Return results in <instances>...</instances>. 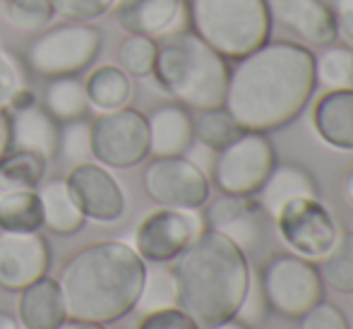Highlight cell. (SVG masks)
Instances as JSON below:
<instances>
[{
  "mask_svg": "<svg viewBox=\"0 0 353 329\" xmlns=\"http://www.w3.org/2000/svg\"><path fill=\"white\" fill-rule=\"evenodd\" d=\"M92 157L106 168H132L149 157L147 116L123 106L92 123Z\"/></svg>",
  "mask_w": 353,
  "mask_h": 329,
  "instance_id": "9",
  "label": "cell"
},
{
  "mask_svg": "<svg viewBox=\"0 0 353 329\" xmlns=\"http://www.w3.org/2000/svg\"><path fill=\"white\" fill-rule=\"evenodd\" d=\"M51 269V248L41 231H0V288L22 291Z\"/></svg>",
  "mask_w": 353,
  "mask_h": 329,
  "instance_id": "14",
  "label": "cell"
},
{
  "mask_svg": "<svg viewBox=\"0 0 353 329\" xmlns=\"http://www.w3.org/2000/svg\"><path fill=\"white\" fill-rule=\"evenodd\" d=\"M43 108H46L58 123H70V121L82 118L89 108L84 82L77 74H74V77L51 79L46 87V94H43Z\"/></svg>",
  "mask_w": 353,
  "mask_h": 329,
  "instance_id": "27",
  "label": "cell"
},
{
  "mask_svg": "<svg viewBox=\"0 0 353 329\" xmlns=\"http://www.w3.org/2000/svg\"><path fill=\"white\" fill-rule=\"evenodd\" d=\"M157 63V39L140 37V34H128L118 46V68L128 77H149Z\"/></svg>",
  "mask_w": 353,
  "mask_h": 329,
  "instance_id": "33",
  "label": "cell"
},
{
  "mask_svg": "<svg viewBox=\"0 0 353 329\" xmlns=\"http://www.w3.org/2000/svg\"><path fill=\"white\" fill-rule=\"evenodd\" d=\"M46 159L24 149H10L0 159V195L14 190H37L46 176Z\"/></svg>",
  "mask_w": 353,
  "mask_h": 329,
  "instance_id": "25",
  "label": "cell"
},
{
  "mask_svg": "<svg viewBox=\"0 0 353 329\" xmlns=\"http://www.w3.org/2000/svg\"><path fill=\"white\" fill-rule=\"evenodd\" d=\"M101 32L89 22H65L43 29L27 48V66L39 77H74L94 66L101 51Z\"/></svg>",
  "mask_w": 353,
  "mask_h": 329,
  "instance_id": "6",
  "label": "cell"
},
{
  "mask_svg": "<svg viewBox=\"0 0 353 329\" xmlns=\"http://www.w3.org/2000/svg\"><path fill=\"white\" fill-rule=\"evenodd\" d=\"M58 142H61V126L46 108L32 103L10 116V149L34 152L51 161L58 154Z\"/></svg>",
  "mask_w": 353,
  "mask_h": 329,
  "instance_id": "20",
  "label": "cell"
},
{
  "mask_svg": "<svg viewBox=\"0 0 353 329\" xmlns=\"http://www.w3.org/2000/svg\"><path fill=\"white\" fill-rule=\"evenodd\" d=\"M267 308L286 320H301L310 308L325 301L320 269L298 255H274L260 274Z\"/></svg>",
  "mask_w": 353,
  "mask_h": 329,
  "instance_id": "8",
  "label": "cell"
},
{
  "mask_svg": "<svg viewBox=\"0 0 353 329\" xmlns=\"http://www.w3.org/2000/svg\"><path fill=\"white\" fill-rule=\"evenodd\" d=\"M312 126L325 144L353 152V89L322 94L312 106Z\"/></svg>",
  "mask_w": 353,
  "mask_h": 329,
  "instance_id": "22",
  "label": "cell"
},
{
  "mask_svg": "<svg viewBox=\"0 0 353 329\" xmlns=\"http://www.w3.org/2000/svg\"><path fill=\"white\" fill-rule=\"evenodd\" d=\"M276 166V152L272 139L265 132L243 130L214 154L212 181L221 195L255 197L262 183Z\"/></svg>",
  "mask_w": 353,
  "mask_h": 329,
  "instance_id": "7",
  "label": "cell"
},
{
  "mask_svg": "<svg viewBox=\"0 0 353 329\" xmlns=\"http://www.w3.org/2000/svg\"><path fill=\"white\" fill-rule=\"evenodd\" d=\"M265 308H267V301H265V293H262L260 279L250 274V286H248L245 301H243L236 317L245 322L248 327H252L255 322H265Z\"/></svg>",
  "mask_w": 353,
  "mask_h": 329,
  "instance_id": "38",
  "label": "cell"
},
{
  "mask_svg": "<svg viewBox=\"0 0 353 329\" xmlns=\"http://www.w3.org/2000/svg\"><path fill=\"white\" fill-rule=\"evenodd\" d=\"M149 154L152 157H185L195 144L192 116L181 103H163L147 116Z\"/></svg>",
  "mask_w": 353,
  "mask_h": 329,
  "instance_id": "18",
  "label": "cell"
},
{
  "mask_svg": "<svg viewBox=\"0 0 353 329\" xmlns=\"http://www.w3.org/2000/svg\"><path fill=\"white\" fill-rule=\"evenodd\" d=\"M322 283L332 291L351 296L353 293V231H344L336 236L334 246L320 257Z\"/></svg>",
  "mask_w": 353,
  "mask_h": 329,
  "instance_id": "28",
  "label": "cell"
},
{
  "mask_svg": "<svg viewBox=\"0 0 353 329\" xmlns=\"http://www.w3.org/2000/svg\"><path fill=\"white\" fill-rule=\"evenodd\" d=\"M51 5L68 22H92L113 10L116 0H51Z\"/></svg>",
  "mask_w": 353,
  "mask_h": 329,
  "instance_id": "35",
  "label": "cell"
},
{
  "mask_svg": "<svg viewBox=\"0 0 353 329\" xmlns=\"http://www.w3.org/2000/svg\"><path fill=\"white\" fill-rule=\"evenodd\" d=\"M315 82L325 92L353 89V48L344 43H327L315 53Z\"/></svg>",
  "mask_w": 353,
  "mask_h": 329,
  "instance_id": "29",
  "label": "cell"
},
{
  "mask_svg": "<svg viewBox=\"0 0 353 329\" xmlns=\"http://www.w3.org/2000/svg\"><path fill=\"white\" fill-rule=\"evenodd\" d=\"M65 183L74 204L89 221L113 223L125 214V192L121 183L99 161H84L72 166Z\"/></svg>",
  "mask_w": 353,
  "mask_h": 329,
  "instance_id": "13",
  "label": "cell"
},
{
  "mask_svg": "<svg viewBox=\"0 0 353 329\" xmlns=\"http://www.w3.org/2000/svg\"><path fill=\"white\" fill-rule=\"evenodd\" d=\"M137 329H202L181 308H166V310H154L142 317Z\"/></svg>",
  "mask_w": 353,
  "mask_h": 329,
  "instance_id": "37",
  "label": "cell"
},
{
  "mask_svg": "<svg viewBox=\"0 0 353 329\" xmlns=\"http://www.w3.org/2000/svg\"><path fill=\"white\" fill-rule=\"evenodd\" d=\"M56 329H108L106 325H97V322H87V320H72L68 317L65 322H61Z\"/></svg>",
  "mask_w": 353,
  "mask_h": 329,
  "instance_id": "42",
  "label": "cell"
},
{
  "mask_svg": "<svg viewBox=\"0 0 353 329\" xmlns=\"http://www.w3.org/2000/svg\"><path fill=\"white\" fill-rule=\"evenodd\" d=\"M296 197H320V186L305 166L293 161H276V166L272 168V173L255 195L265 214L272 219L279 214L283 204Z\"/></svg>",
  "mask_w": 353,
  "mask_h": 329,
  "instance_id": "21",
  "label": "cell"
},
{
  "mask_svg": "<svg viewBox=\"0 0 353 329\" xmlns=\"http://www.w3.org/2000/svg\"><path fill=\"white\" fill-rule=\"evenodd\" d=\"M207 228L200 209L161 207L147 214L135 233V250L149 264L173 262Z\"/></svg>",
  "mask_w": 353,
  "mask_h": 329,
  "instance_id": "11",
  "label": "cell"
},
{
  "mask_svg": "<svg viewBox=\"0 0 353 329\" xmlns=\"http://www.w3.org/2000/svg\"><path fill=\"white\" fill-rule=\"evenodd\" d=\"M41 228L43 214L37 190H14L0 195V231L34 233Z\"/></svg>",
  "mask_w": 353,
  "mask_h": 329,
  "instance_id": "26",
  "label": "cell"
},
{
  "mask_svg": "<svg viewBox=\"0 0 353 329\" xmlns=\"http://www.w3.org/2000/svg\"><path fill=\"white\" fill-rule=\"evenodd\" d=\"M192 132H195V142L202 147L219 152L226 144H231L238 134L243 132V128L236 123V118L226 111L223 106L216 108H207L200 111L192 118Z\"/></svg>",
  "mask_w": 353,
  "mask_h": 329,
  "instance_id": "30",
  "label": "cell"
},
{
  "mask_svg": "<svg viewBox=\"0 0 353 329\" xmlns=\"http://www.w3.org/2000/svg\"><path fill=\"white\" fill-rule=\"evenodd\" d=\"M178 308L202 329L238 315L250 286L248 257L236 243L205 228L173 260Z\"/></svg>",
  "mask_w": 353,
  "mask_h": 329,
  "instance_id": "3",
  "label": "cell"
},
{
  "mask_svg": "<svg viewBox=\"0 0 353 329\" xmlns=\"http://www.w3.org/2000/svg\"><path fill=\"white\" fill-rule=\"evenodd\" d=\"M142 186L149 199L171 209H202L210 199V178L188 157H154Z\"/></svg>",
  "mask_w": 353,
  "mask_h": 329,
  "instance_id": "10",
  "label": "cell"
},
{
  "mask_svg": "<svg viewBox=\"0 0 353 329\" xmlns=\"http://www.w3.org/2000/svg\"><path fill=\"white\" fill-rule=\"evenodd\" d=\"M332 17H334L336 39L344 46L353 48V0H332Z\"/></svg>",
  "mask_w": 353,
  "mask_h": 329,
  "instance_id": "40",
  "label": "cell"
},
{
  "mask_svg": "<svg viewBox=\"0 0 353 329\" xmlns=\"http://www.w3.org/2000/svg\"><path fill=\"white\" fill-rule=\"evenodd\" d=\"M205 223L248 252L260 246L265 236V209L255 197L221 195L207 207Z\"/></svg>",
  "mask_w": 353,
  "mask_h": 329,
  "instance_id": "16",
  "label": "cell"
},
{
  "mask_svg": "<svg viewBox=\"0 0 353 329\" xmlns=\"http://www.w3.org/2000/svg\"><path fill=\"white\" fill-rule=\"evenodd\" d=\"M39 199H41V214H43V228L58 233V236H72L82 231L84 214L74 204V199L68 190V183L56 178L37 188Z\"/></svg>",
  "mask_w": 353,
  "mask_h": 329,
  "instance_id": "23",
  "label": "cell"
},
{
  "mask_svg": "<svg viewBox=\"0 0 353 329\" xmlns=\"http://www.w3.org/2000/svg\"><path fill=\"white\" fill-rule=\"evenodd\" d=\"M113 14L128 34L149 39H163L190 27L185 0H116Z\"/></svg>",
  "mask_w": 353,
  "mask_h": 329,
  "instance_id": "15",
  "label": "cell"
},
{
  "mask_svg": "<svg viewBox=\"0 0 353 329\" xmlns=\"http://www.w3.org/2000/svg\"><path fill=\"white\" fill-rule=\"evenodd\" d=\"M19 89H22V72L8 56V51H0V106H5Z\"/></svg>",
  "mask_w": 353,
  "mask_h": 329,
  "instance_id": "39",
  "label": "cell"
},
{
  "mask_svg": "<svg viewBox=\"0 0 353 329\" xmlns=\"http://www.w3.org/2000/svg\"><path fill=\"white\" fill-rule=\"evenodd\" d=\"M58 154L65 159L68 163L77 166V163L92 161V123L70 121L61 128V142H58Z\"/></svg>",
  "mask_w": 353,
  "mask_h": 329,
  "instance_id": "34",
  "label": "cell"
},
{
  "mask_svg": "<svg viewBox=\"0 0 353 329\" xmlns=\"http://www.w3.org/2000/svg\"><path fill=\"white\" fill-rule=\"evenodd\" d=\"M89 108L99 113L128 106L132 97V82L118 66H99L84 79Z\"/></svg>",
  "mask_w": 353,
  "mask_h": 329,
  "instance_id": "24",
  "label": "cell"
},
{
  "mask_svg": "<svg viewBox=\"0 0 353 329\" xmlns=\"http://www.w3.org/2000/svg\"><path fill=\"white\" fill-rule=\"evenodd\" d=\"M228 61L207 46L195 32L168 34L157 39L154 79L181 106L207 111L223 106L228 87Z\"/></svg>",
  "mask_w": 353,
  "mask_h": 329,
  "instance_id": "4",
  "label": "cell"
},
{
  "mask_svg": "<svg viewBox=\"0 0 353 329\" xmlns=\"http://www.w3.org/2000/svg\"><path fill=\"white\" fill-rule=\"evenodd\" d=\"M207 329H250V327L243 320H238V317H231V320H223V322H219V325L207 327Z\"/></svg>",
  "mask_w": 353,
  "mask_h": 329,
  "instance_id": "44",
  "label": "cell"
},
{
  "mask_svg": "<svg viewBox=\"0 0 353 329\" xmlns=\"http://www.w3.org/2000/svg\"><path fill=\"white\" fill-rule=\"evenodd\" d=\"M274 221L281 241L293 255L305 260H320L339 236V226L320 197L291 199L279 209Z\"/></svg>",
  "mask_w": 353,
  "mask_h": 329,
  "instance_id": "12",
  "label": "cell"
},
{
  "mask_svg": "<svg viewBox=\"0 0 353 329\" xmlns=\"http://www.w3.org/2000/svg\"><path fill=\"white\" fill-rule=\"evenodd\" d=\"M341 188H344V197L346 202L353 207V166L349 168V173L344 176V183H341Z\"/></svg>",
  "mask_w": 353,
  "mask_h": 329,
  "instance_id": "43",
  "label": "cell"
},
{
  "mask_svg": "<svg viewBox=\"0 0 353 329\" xmlns=\"http://www.w3.org/2000/svg\"><path fill=\"white\" fill-rule=\"evenodd\" d=\"M176 306H178V288H176L173 272L163 267V264L147 267L142 293H140V301H137L135 310L147 315V312L166 310V308H176Z\"/></svg>",
  "mask_w": 353,
  "mask_h": 329,
  "instance_id": "31",
  "label": "cell"
},
{
  "mask_svg": "<svg viewBox=\"0 0 353 329\" xmlns=\"http://www.w3.org/2000/svg\"><path fill=\"white\" fill-rule=\"evenodd\" d=\"M0 329H19L17 317H12L10 312H0Z\"/></svg>",
  "mask_w": 353,
  "mask_h": 329,
  "instance_id": "45",
  "label": "cell"
},
{
  "mask_svg": "<svg viewBox=\"0 0 353 329\" xmlns=\"http://www.w3.org/2000/svg\"><path fill=\"white\" fill-rule=\"evenodd\" d=\"M188 22L226 61H241L272 37L267 0H188Z\"/></svg>",
  "mask_w": 353,
  "mask_h": 329,
  "instance_id": "5",
  "label": "cell"
},
{
  "mask_svg": "<svg viewBox=\"0 0 353 329\" xmlns=\"http://www.w3.org/2000/svg\"><path fill=\"white\" fill-rule=\"evenodd\" d=\"M147 262L123 241H99L65 262L58 279L68 317L113 325L137 308Z\"/></svg>",
  "mask_w": 353,
  "mask_h": 329,
  "instance_id": "2",
  "label": "cell"
},
{
  "mask_svg": "<svg viewBox=\"0 0 353 329\" xmlns=\"http://www.w3.org/2000/svg\"><path fill=\"white\" fill-rule=\"evenodd\" d=\"M315 89V53L270 39L231 68L223 108L243 130L270 134L301 118Z\"/></svg>",
  "mask_w": 353,
  "mask_h": 329,
  "instance_id": "1",
  "label": "cell"
},
{
  "mask_svg": "<svg viewBox=\"0 0 353 329\" xmlns=\"http://www.w3.org/2000/svg\"><path fill=\"white\" fill-rule=\"evenodd\" d=\"M272 22L301 37L312 46H327L336 41L334 17L330 5L322 0H267Z\"/></svg>",
  "mask_w": 353,
  "mask_h": 329,
  "instance_id": "17",
  "label": "cell"
},
{
  "mask_svg": "<svg viewBox=\"0 0 353 329\" xmlns=\"http://www.w3.org/2000/svg\"><path fill=\"white\" fill-rule=\"evenodd\" d=\"M10 152V113L0 106V159Z\"/></svg>",
  "mask_w": 353,
  "mask_h": 329,
  "instance_id": "41",
  "label": "cell"
},
{
  "mask_svg": "<svg viewBox=\"0 0 353 329\" xmlns=\"http://www.w3.org/2000/svg\"><path fill=\"white\" fill-rule=\"evenodd\" d=\"M298 322H301L298 329H351L344 310L327 301H320L315 308H310Z\"/></svg>",
  "mask_w": 353,
  "mask_h": 329,
  "instance_id": "36",
  "label": "cell"
},
{
  "mask_svg": "<svg viewBox=\"0 0 353 329\" xmlns=\"http://www.w3.org/2000/svg\"><path fill=\"white\" fill-rule=\"evenodd\" d=\"M3 14L22 34H41L56 17L51 0H3Z\"/></svg>",
  "mask_w": 353,
  "mask_h": 329,
  "instance_id": "32",
  "label": "cell"
},
{
  "mask_svg": "<svg viewBox=\"0 0 353 329\" xmlns=\"http://www.w3.org/2000/svg\"><path fill=\"white\" fill-rule=\"evenodd\" d=\"M17 293V322L22 329H56L68 320L58 279L46 274Z\"/></svg>",
  "mask_w": 353,
  "mask_h": 329,
  "instance_id": "19",
  "label": "cell"
}]
</instances>
